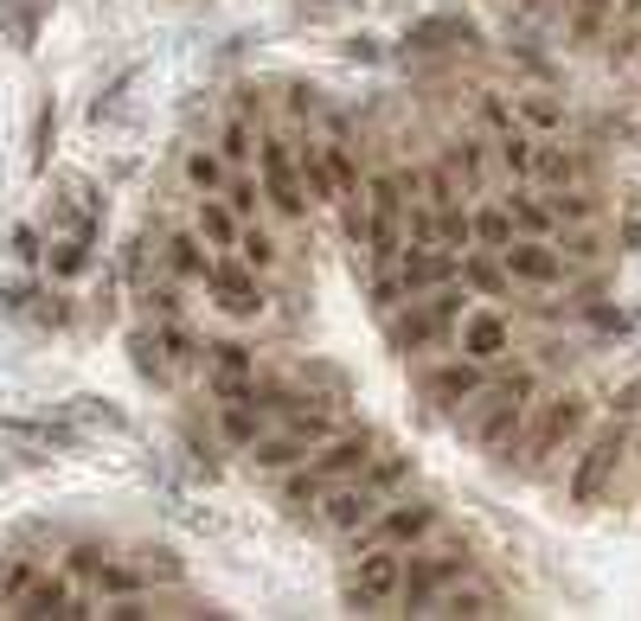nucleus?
I'll return each mask as SVG.
<instances>
[{
  "label": "nucleus",
  "mask_w": 641,
  "mask_h": 621,
  "mask_svg": "<svg viewBox=\"0 0 641 621\" xmlns=\"http://www.w3.org/2000/svg\"><path fill=\"white\" fill-rule=\"evenodd\" d=\"M462 410H468V436L482 442L488 455H513L520 436H527V423H532V410H539V372H513L500 385L488 378Z\"/></svg>",
  "instance_id": "obj_1"
},
{
  "label": "nucleus",
  "mask_w": 641,
  "mask_h": 621,
  "mask_svg": "<svg viewBox=\"0 0 641 621\" xmlns=\"http://www.w3.org/2000/svg\"><path fill=\"white\" fill-rule=\"evenodd\" d=\"M378 455V436L373 430H334L328 442H314L302 462V475H289V487H283V500L289 507H314L334 480H353L366 462Z\"/></svg>",
  "instance_id": "obj_2"
},
{
  "label": "nucleus",
  "mask_w": 641,
  "mask_h": 621,
  "mask_svg": "<svg viewBox=\"0 0 641 621\" xmlns=\"http://www.w3.org/2000/svg\"><path fill=\"white\" fill-rule=\"evenodd\" d=\"M584 423H590V398H584V391H559L552 403H539L532 423H527V436H520V462H527V475H539V468H545V462H552Z\"/></svg>",
  "instance_id": "obj_3"
},
{
  "label": "nucleus",
  "mask_w": 641,
  "mask_h": 621,
  "mask_svg": "<svg viewBox=\"0 0 641 621\" xmlns=\"http://www.w3.org/2000/svg\"><path fill=\"white\" fill-rule=\"evenodd\" d=\"M398 584H405V551L398 545H366L360 557H353L340 596H346L353 616H373V609H385V602H398Z\"/></svg>",
  "instance_id": "obj_4"
},
{
  "label": "nucleus",
  "mask_w": 641,
  "mask_h": 621,
  "mask_svg": "<svg viewBox=\"0 0 641 621\" xmlns=\"http://www.w3.org/2000/svg\"><path fill=\"white\" fill-rule=\"evenodd\" d=\"M468 570H475V551H468V545L430 551V557H405V584H398L405 616H430V602H436L450 584H462Z\"/></svg>",
  "instance_id": "obj_5"
},
{
  "label": "nucleus",
  "mask_w": 641,
  "mask_h": 621,
  "mask_svg": "<svg viewBox=\"0 0 641 621\" xmlns=\"http://www.w3.org/2000/svg\"><path fill=\"white\" fill-rule=\"evenodd\" d=\"M622 455H629V430L622 423H609V430H597L584 442V455L571 468V507H597L609 494V480H616V468H622Z\"/></svg>",
  "instance_id": "obj_6"
},
{
  "label": "nucleus",
  "mask_w": 641,
  "mask_h": 621,
  "mask_svg": "<svg viewBox=\"0 0 641 621\" xmlns=\"http://www.w3.org/2000/svg\"><path fill=\"white\" fill-rule=\"evenodd\" d=\"M436 532V507L430 500H385V507L353 532V545L366 551V545H417V539H430Z\"/></svg>",
  "instance_id": "obj_7"
},
{
  "label": "nucleus",
  "mask_w": 641,
  "mask_h": 621,
  "mask_svg": "<svg viewBox=\"0 0 641 621\" xmlns=\"http://www.w3.org/2000/svg\"><path fill=\"white\" fill-rule=\"evenodd\" d=\"M257 174H264V199L283 212V219H308V186L302 167H296V147L289 142H257Z\"/></svg>",
  "instance_id": "obj_8"
},
{
  "label": "nucleus",
  "mask_w": 641,
  "mask_h": 621,
  "mask_svg": "<svg viewBox=\"0 0 641 621\" xmlns=\"http://www.w3.org/2000/svg\"><path fill=\"white\" fill-rule=\"evenodd\" d=\"M500 256V269H507V282H527V289H559L565 282V251H552L545 237H513Z\"/></svg>",
  "instance_id": "obj_9"
},
{
  "label": "nucleus",
  "mask_w": 641,
  "mask_h": 621,
  "mask_svg": "<svg viewBox=\"0 0 641 621\" xmlns=\"http://www.w3.org/2000/svg\"><path fill=\"white\" fill-rule=\"evenodd\" d=\"M455 340H462V359H475V366H500V359L513 353V321L494 314V308H468V314L455 321Z\"/></svg>",
  "instance_id": "obj_10"
},
{
  "label": "nucleus",
  "mask_w": 641,
  "mask_h": 621,
  "mask_svg": "<svg viewBox=\"0 0 641 621\" xmlns=\"http://www.w3.org/2000/svg\"><path fill=\"white\" fill-rule=\"evenodd\" d=\"M206 289L219 295V308H225L231 321H257V314H269L264 282H257L244 263H212V269H206Z\"/></svg>",
  "instance_id": "obj_11"
},
{
  "label": "nucleus",
  "mask_w": 641,
  "mask_h": 621,
  "mask_svg": "<svg viewBox=\"0 0 641 621\" xmlns=\"http://www.w3.org/2000/svg\"><path fill=\"white\" fill-rule=\"evenodd\" d=\"M391 269H398L405 295H430V289H443V282H455V276H462V256L443 251V244H405Z\"/></svg>",
  "instance_id": "obj_12"
},
{
  "label": "nucleus",
  "mask_w": 641,
  "mask_h": 621,
  "mask_svg": "<svg viewBox=\"0 0 641 621\" xmlns=\"http://www.w3.org/2000/svg\"><path fill=\"white\" fill-rule=\"evenodd\" d=\"M378 507H385V500H378V494L360 475H353V480H334V487L321 494V525H328L334 539H353V532H360V525H366Z\"/></svg>",
  "instance_id": "obj_13"
},
{
  "label": "nucleus",
  "mask_w": 641,
  "mask_h": 621,
  "mask_svg": "<svg viewBox=\"0 0 641 621\" xmlns=\"http://www.w3.org/2000/svg\"><path fill=\"white\" fill-rule=\"evenodd\" d=\"M488 385V366H475V359H450V366H436L423 378V398L436 403V410H455L462 417V403L475 398Z\"/></svg>",
  "instance_id": "obj_14"
},
{
  "label": "nucleus",
  "mask_w": 641,
  "mask_h": 621,
  "mask_svg": "<svg viewBox=\"0 0 641 621\" xmlns=\"http://www.w3.org/2000/svg\"><path fill=\"white\" fill-rule=\"evenodd\" d=\"M206 353H212V391H219V403L251 398V385H257V353L237 346V340H219V346H206Z\"/></svg>",
  "instance_id": "obj_15"
},
{
  "label": "nucleus",
  "mask_w": 641,
  "mask_h": 621,
  "mask_svg": "<svg viewBox=\"0 0 641 621\" xmlns=\"http://www.w3.org/2000/svg\"><path fill=\"white\" fill-rule=\"evenodd\" d=\"M475 20L468 13H430V20H411V33H405V45L411 52H455V45H475Z\"/></svg>",
  "instance_id": "obj_16"
},
{
  "label": "nucleus",
  "mask_w": 641,
  "mask_h": 621,
  "mask_svg": "<svg viewBox=\"0 0 641 621\" xmlns=\"http://www.w3.org/2000/svg\"><path fill=\"white\" fill-rule=\"evenodd\" d=\"M13 616L26 621H45V616H90L84 602L71 596V584L65 577H33V584L20 589V602H13Z\"/></svg>",
  "instance_id": "obj_17"
},
{
  "label": "nucleus",
  "mask_w": 641,
  "mask_h": 621,
  "mask_svg": "<svg viewBox=\"0 0 641 621\" xmlns=\"http://www.w3.org/2000/svg\"><path fill=\"white\" fill-rule=\"evenodd\" d=\"M308 448H314V442H308L302 430H283V436H257L244 455H251L257 475H289V468H302L308 462Z\"/></svg>",
  "instance_id": "obj_18"
},
{
  "label": "nucleus",
  "mask_w": 641,
  "mask_h": 621,
  "mask_svg": "<svg viewBox=\"0 0 641 621\" xmlns=\"http://www.w3.org/2000/svg\"><path fill=\"white\" fill-rule=\"evenodd\" d=\"M443 333H450V328H436V314H430L417 295H411V314H398V308H391V346H398V353H423V346H436Z\"/></svg>",
  "instance_id": "obj_19"
},
{
  "label": "nucleus",
  "mask_w": 641,
  "mask_h": 621,
  "mask_svg": "<svg viewBox=\"0 0 641 621\" xmlns=\"http://www.w3.org/2000/svg\"><path fill=\"white\" fill-rule=\"evenodd\" d=\"M494 609H500V596L482 589V584H468V589L450 584L436 602H430V616H450V621H482V616H494Z\"/></svg>",
  "instance_id": "obj_20"
},
{
  "label": "nucleus",
  "mask_w": 641,
  "mask_h": 621,
  "mask_svg": "<svg viewBox=\"0 0 641 621\" xmlns=\"http://www.w3.org/2000/svg\"><path fill=\"white\" fill-rule=\"evenodd\" d=\"M0 436H20V442H38V448H77L84 430L77 423H45V417H7Z\"/></svg>",
  "instance_id": "obj_21"
},
{
  "label": "nucleus",
  "mask_w": 641,
  "mask_h": 621,
  "mask_svg": "<svg viewBox=\"0 0 641 621\" xmlns=\"http://www.w3.org/2000/svg\"><path fill=\"white\" fill-rule=\"evenodd\" d=\"M468 231H475V251H507V244H513V212H507V199L475 206V212H468Z\"/></svg>",
  "instance_id": "obj_22"
},
{
  "label": "nucleus",
  "mask_w": 641,
  "mask_h": 621,
  "mask_svg": "<svg viewBox=\"0 0 641 621\" xmlns=\"http://www.w3.org/2000/svg\"><path fill=\"white\" fill-rule=\"evenodd\" d=\"M468 295H507V269L494 251H462V276H455Z\"/></svg>",
  "instance_id": "obj_23"
},
{
  "label": "nucleus",
  "mask_w": 641,
  "mask_h": 621,
  "mask_svg": "<svg viewBox=\"0 0 641 621\" xmlns=\"http://www.w3.org/2000/svg\"><path fill=\"white\" fill-rule=\"evenodd\" d=\"M219 430H225L231 448H251V442L264 436V410L251 398H231V403H219Z\"/></svg>",
  "instance_id": "obj_24"
},
{
  "label": "nucleus",
  "mask_w": 641,
  "mask_h": 621,
  "mask_svg": "<svg viewBox=\"0 0 641 621\" xmlns=\"http://www.w3.org/2000/svg\"><path fill=\"white\" fill-rule=\"evenodd\" d=\"M507 212H513V231L520 237H552V206H545V192H507Z\"/></svg>",
  "instance_id": "obj_25"
},
{
  "label": "nucleus",
  "mask_w": 641,
  "mask_h": 621,
  "mask_svg": "<svg viewBox=\"0 0 641 621\" xmlns=\"http://www.w3.org/2000/svg\"><path fill=\"white\" fill-rule=\"evenodd\" d=\"M321 160H328V180H334V206L366 192V186H360V167H353V147L340 142V135L334 142H321Z\"/></svg>",
  "instance_id": "obj_26"
},
{
  "label": "nucleus",
  "mask_w": 641,
  "mask_h": 621,
  "mask_svg": "<svg viewBox=\"0 0 641 621\" xmlns=\"http://www.w3.org/2000/svg\"><path fill=\"white\" fill-rule=\"evenodd\" d=\"M237 212L231 206H219V199H199V237L212 244V251H237Z\"/></svg>",
  "instance_id": "obj_27"
},
{
  "label": "nucleus",
  "mask_w": 641,
  "mask_h": 621,
  "mask_svg": "<svg viewBox=\"0 0 641 621\" xmlns=\"http://www.w3.org/2000/svg\"><path fill=\"white\" fill-rule=\"evenodd\" d=\"M167 269H174L180 282H206L212 256L199 251V237H192V231H174V237H167Z\"/></svg>",
  "instance_id": "obj_28"
},
{
  "label": "nucleus",
  "mask_w": 641,
  "mask_h": 621,
  "mask_svg": "<svg viewBox=\"0 0 641 621\" xmlns=\"http://www.w3.org/2000/svg\"><path fill=\"white\" fill-rule=\"evenodd\" d=\"M52 147H58V103H52V97H38V110H33V147H26L33 174H45V167H52Z\"/></svg>",
  "instance_id": "obj_29"
},
{
  "label": "nucleus",
  "mask_w": 641,
  "mask_h": 621,
  "mask_svg": "<svg viewBox=\"0 0 641 621\" xmlns=\"http://www.w3.org/2000/svg\"><path fill=\"white\" fill-rule=\"evenodd\" d=\"M532 180L571 186L577 180V154H571V147H552V142H532Z\"/></svg>",
  "instance_id": "obj_30"
},
{
  "label": "nucleus",
  "mask_w": 641,
  "mask_h": 621,
  "mask_svg": "<svg viewBox=\"0 0 641 621\" xmlns=\"http://www.w3.org/2000/svg\"><path fill=\"white\" fill-rule=\"evenodd\" d=\"M296 167H302V186H308V206H334V180H328V160H321V142L296 147Z\"/></svg>",
  "instance_id": "obj_31"
},
{
  "label": "nucleus",
  "mask_w": 641,
  "mask_h": 621,
  "mask_svg": "<svg viewBox=\"0 0 641 621\" xmlns=\"http://www.w3.org/2000/svg\"><path fill=\"white\" fill-rule=\"evenodd\" d=\"M545 206H552V219H559V224H584L590 212H597V192H584V186L571 180V186H552V192H545Z\"/></svg>",
  "instance_id": "obj_32"
},
{
  "label": "nucleus",
  "mask_w": 641,
  "mask_h": 621,
  "mask_svg": "<svg viewBox=\"0 0 641 621\" xmlns=\"http://www.w3.org/2000/svg\"><path fill=\"white\" fill-rule=\"evenodd\" d=\"M494 154H500V167L513 174V180H532V135L513 122L507 135H494Z\"/></svg>",
  "instance_id": "obj_33"
},
{
  "label": "nucleus",
  "mask_w": 641,
  "mask_h": 621,
  "mask_svg": "<svg viewBox=\"0 0 641 621\" xmlns=\"http://www.w3.org/2000/svg\"><path fill=\"white\" fill-rule=\"evenodd\" d=\"M520 115H527V129H539V135L565 129V103H559L552 90H527V97H520Z\"/></svg>",
  "instance_id": "obj_34"
},
{
  "label": "nucleus",
  "mask_w": 641,
  "mask_h": 621,
  "mask_svg": "<svg viewBox=\"0 0 641 621\" xmlns=\"http://www.w3.org/2000/svg\"><path fill=\"white\" fill-rule=\"evenodd\" d=\"M219 154H225V167H251V160H257L251 115H231V122H225V135H219Z\"/></svg>",
  "instance_id": "obj_35"
},
{
  "label": "nucleus",
  "mask_w": 641,
  "mask_h": 621,
  "mask_svg": "<svg viewBox=\"0 0 641 621\" xmlns=\"http://www.w3.org/2000/svg\"><path fill=\"white\" fill-rule=\"evenodd\" d=\"M443 167H450L462 186H482V174H488V154H482V142H450V147H443Z\"/></svg>",
  "instance_id": "obj_36"
},
{
  "label": "nucleus",
  "mask_w": 641,
  "mask_h": 621,
  "mask_svg": "<svg viewBox=\"0 0 641 621\" xmlns=\"http://www.w3.org/2000/svg\"><path fill=\"white\" fill-rule=\"evenodd\" d=\"M436 244H443V251H455V256L475 244V231H468V212H462V199L436 206Z\"/></svg>",
  "instance_id": "obj_37"
},
{
  "label": "nucleus",
  "mask_w": 641,
  "mask_h": 621,
  "mask_svg": "<svg viewBox=\"0 0 641 621\" xmlns=\"http://www.w3.org/2000/svg\"><path fill=\"white\" fill-rule=\"evenodd\" d=\"M411 475V455H385V462H366V468H360V480H366V487H373L378 500H391V494H398V480Z\"/></svg>",
  "instance_id": "obj_38"
},
{
  "label": "nucleus",
  "mask_w": 641,
  "mask_h": 621,
  "mask_svg": "<svg viewBox=\"0 0 641 621\" xmlns=\"http://www.w3.org/2000/svg\"><path fill=\"white\" fill-rule=\"evenodd\" d=\"M142 584H148V577H142V564H103V570H97V596H142Z\"/></svg>",
  "instance_id": "obj_39"
},
{
  "label": "nucleus",
  "mask_w": 641,
  "mask_h": 621,
  "mask_svg": "<svg viewBox=\"0 0 641 621\" xmlns=\"http://www.w3.org/2000/svg\"><path fill=\"white\" fill-rule=\"evenodd\" d=\"M187 186H192V192H219V186H225V154L192 147V154H187Z\"/></svg>",
  "instance_id": "obj_40"
},
{
  "label": "nucleus",
  "mask_w": 641,
  "mask_h": 621,
  "mask_svg": "<svg viewBox=\"0 0 641 621\" xmlns=\"http://www.w3.org/2000/svg\"><path fill=\"white\" fill-rule=\"evenodd\" d=\"M237 263H244V269H269V263H276V237L257 231V224H244V231H237Z\"/></svg>",
  "instance_id": "obj_41"
},
{
  "label": "nucleus",
  "mask_w": 641,
  "mask_h": 621,
  "mask_svg": "<svg viewBox=\"0 0 641 621\" xmlns=\"http://www.w3.org/2000/svg\"><path fill=\"white\" fill-rule=\"evenodd\" d=\"M135 564H142V577H148V584H180V577H187V564H180L167 545H148Z\"/></svg>",
  "instance_id": "obj_42"
},
{
  "label": "nucleus",
  "mask_w": 641,
  "mask_h": 621,
  "mask_svg": "<svg viewBox=\"0 0 641 621\" xmlns=\"http://www.w3.org/2000/svg\"><path fill=\"white\" fill-rule=\"evenodd\" d=\"M154 346H161V359H174V366H187L192 353H199V346H192V333L174 328V314H161V328H154Z\"/></svg>",
  "instance_id": "obj_43"
},
{
  "label": "nucleus",
  "mask_w": 641,
  "mask_h": 621,
  "mask_svg": "<svg viewBox=\"0 0 641 621\" xmlns=\"http://www.w3.org/2000/svg\"><path fill=\"white\" fill-rule=\"evenodd\" d=\"M71 417L77 423H103V430H129V417L110 398H71Z\"/></svg>",
  "instance_id": "obj_44"
},
{
  "label": "nucleus",
  "mask_w": 641,
  "mask_h": 621,
  "mask_svg": "<svg viewBox=\"0 0 641 621\" xmlns=\"http://www.w3.org/2000/svg\"><path fill=\"white\" fill-rule=\"evenodd\" d=\"M129 353H135V372H142V378H154V385L167 378V359H161V346H154V333H135V340H129Z\"/></svg>",
  "instance_id": "obj_45"
},
{
  "label": "nucleus",
  "mask_w": 641,
  "mask_h": 621,
  "mask_svg": "<svg viewBox=\"0 0 641 621\" xmlns=\"http://www.w3.org/2000/svg\"><path fill=\"white\" fill-rule=\"evenodd\" d=\"M225 206L237 212V224H251L257 219V206H264V192H257L251 180H225Z\"/></svg>",
  "instance_id": "obj_46"
},
{
  "label": "nucleus",
  "mask_w": 641,
  "mask_h": 621,
  "mask_svg": "<svg viewBox=\"0 0 641 621\" xmlns=\"http://www.w3.org/2000/svg\"><path fill=\"white\" fill-rule=\"evenodd\" d=\"M0 26L13 33V45H20V52H33V33H38V20H33V13H26V7H7V0H0Z\"/></svg>",
  "instance_id": "obj_47"
},
{
  "label": "nucleus",
  "mask_w": 641,
  "mask_h": 621,
  "mask_svg": "<svg viewBox=\"0 0 641 621\" xmlns=\"http://www.w3.org/2000/svg\"><path fill=\"white\" fill-rule=\"evenodd\" d=\"M33 584V564H26V557H13V564H7V570H0V609H13V602H20V589Z\"/></svg>",
  "instance_id": "obj_48"
},
{
  "label": "nucleus",
  "mask_w": 641,
  "mask_h": 621,
  "mask_svg": "<svg viewBox=\"0 0 641 621\" xmlns=\"http://www.w3.org/2000/svg\"><path fill=\"white\" fill-rule=\"evenodd\" d=\"M52 269H58V276H84V269H90V237H71V244H58Z\"/></svg>",
  "instance_id": "obj_49"
},
{
  "label": "nucleus",
  "mask_w": 641,
  "mask_h": 621,
  "mask_svg": "<svg viewBox=\"0 0 641 621\" xmlns=\"http://www.w3.org/2000/svg\"><path fill=\"white\" fill-rule=\"evenodd\" d=\"M609 13H616V0H577V38H597Z\"/></svg>",
  "instance_id": "obj_50"
},
{
  "label": "nucleus",
  "mask_w": 641,
  "mask_h": 621,
  "mask_svg": "<svg viewBox=\"0 0 641 621\" xmlns=\"http://www.w3.org/2000/svg\"><path fill=\"white\" fill-rule=\"evenodd\" d=\"M482 122H488L494 135H507V129H513V110H507V97H500V90H482Z\"/></svg>",
  "instance_id": "obj_51"
},
{
  "label": "nucleus",
  "mask_w": 641,
  "mask_h": 621,
  "mask_svg": "<svg viewBox=\"0 0 641 621\" xmlns=\"http://www.w3.org/2000/svg\"><path fill=\"white\" fill-rule=\"evenodd\" d=\"M103 564H110V551H103V545H77L71 551V577H90V584H97V570H103Z\"/></svg>",
  "instance_id": "obj_52"
},
{
  "label": "nucleus",
  "mask_w": 641,
  "mask_h": 621,
  "mask_svg": "<svg viewBox=\"0 0 641 621\" xmlns=\"http://www.w3.org/2000/svg\"><path fill=\"white\" fill-rule=\"evenodd\" d=\"M609 410H616V423H636V417H641V378H636V385H622V391L609 398Z\"/></svg>",
  "instance_id": "obj_53"
},
{
  "label": "nucleus",
  "mask_w": 641,
  "mask_h": 621,
  "mask_svg": "<svg viewBox=\"0 0 641 621\" xmlns=\"http://www.w3.org/2000/svg\"><path fill=\"white\" fill-rule=\"evenodd\" d=\"M103 616H115V621H142V616H154V609L142 602V596H115V602L103 609Z\"/></svg>",
  "instance_id": "obj_54"
},
{
  "label": "nucleus",
  "mask_w": 641,
  "mask_h": 621,
  "mask_svg": "<svg viewBox=\"0 0 641 621\" xmlns=\"http://www.w3.org/2000/svg\"><path fill=\"white\" fill-rule=\"evenodd\" d=\"M340 52H346L353 65H378V58H385V52H378V38H346Z\"/></svg>",
  "instance_id": "obj_55"
},
{
  "label": "nucleus",
  "mask_w": 641,
  "mask_h": 621,
  "mask_svg": "<svg viewBox=\"0 0 641 621\" xmlns=\"http://www.w3.org/2000/svg\"><path fill=\"white\" fill-rule=\"evenodd\" d=\"M590 328H604V333H629V314H622V308H590Z\"/></svg>",
  "instance_id": "obj_56"
},
{
  "label": "nucleus",
  "mask_w": 641,
  "mask_h": 621,
  "mask_svg": "<svg viewBox=\"0 0 641 621\" xmlns=\"http://www.w3.org/2000/svg\"><path fill=\"white\" fill-rule=\"evenodd\" d=\"M13 251L26 256V263L38 256V231H33V224H20V231H13Z\"/></svg>",
  "instance_id": "obj_57"
},
{
  "label": "nucleus",
  "mask_w": 641,
  "mask_h": 621,
  "mask_svg": "<svg viewBox=\"0 0 641 621\" xmlns=\"http://www.w3.org/2000/svg\"><path fill=\"white\" fill-rule=\"evenodd\" d=\"M0 301H7V308H13V314H20V308H33V282H13V289L0 295Z\"/></svg>",
  "instance_id": "obj_58"
},
{
  "label": "nucleus",
  "mask_w": 641,
  "mask_h": 621,
  "mask_svg": "<svg viewBox=\"0 0 641 621\" xmlns=\"http://www.w3.org/2000/svg\"><path fill=\"white\" fill-rule=\"evenodd\" d=\"M622 244H629V251H641V219H629V224H622Z\"/></svg>",
  "instance_id": "obj_59"
},
{
  "label": "nucleus",
  "mask_w": 641,
  "mask_h": 621,
  "mask_svg": "<svg viewBox=\"0 0 641 621\" xmlns=\"http://www.w3.org/2000/svg\"><path fill=\"white\" fill-rule=\"evenodd\" d=\"M641 13V0H616V20H636Z\"/></svg>",
  "instance_id": "obj_60"
},
{
  "label": "nucleus",
  "mask_w": 641,
  "mask_h": 621,
  "mask_svg": "<svg viewBox=\"0 0 641 621\" xmlns=\"http://www.w3.org/2000/svg\"><path fill=\"white\" fill-rule=\"evenodd\" d=\"M636 455H641V436H636Z\"/></svg>",
  "instance_id": "obj_61"
}]
</instances>
